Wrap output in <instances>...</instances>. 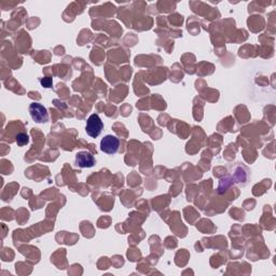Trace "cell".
I'll return each instance as SVG.
<instances>
[{"label": "cell", "mask_w": 276, "mask_h": 276, "mask_svg": "<svg viewBox=\"0 0 276 276\" xmlns=\"http://www.w3.org/2000/svg\"><path fill=\"white\" fill-rule=\"evenodd\" d=\"M103 129H104V123L100 116L96 115V113H93L86 121V131L87 133V135H90L93 138H96L101 134Z\"/></svg>", "instance_id": "cell-1"}, {"label": "cell", "mask_w": 276, "mask_h": 276, "mask_svg": "<svg viewBox=\"0 0 276 276\" xmlns=\"http://www.w3.org/2000/svg\"><path fill=\"white\" fill-rule=\"evenodd\" d=\"M120 140L116 136L107 135L101 141V149L107 155H115L119 149Z\"/></svg>", "instance_id": "cell-2"}, {"label": "cell", "mask_w": 276, "mask_h": 276, "mask_svg": "<svg viewBox=\"0 0 276 276\" xmlns=\"http://www.w3.org/2000/svg\"><path fill=\"white\" fill-rule=\"evenodd\" d=\"M29 113H31L33 120L36 121L37 123H44L49 119V115L46 107H43L40 104H32V105L29 106Z\"/></svg>", "instance_id": "cell-3"}, {"label": "cell", "mask_w": 276, "mask_h": 276, "mask_svg": "<svg viewBox=\"0 0 276 276\" xmlns=\"http://www.w3.org/2000/svg\"><path fill=\"white\" fill-rule=\"evenodd\" d=\"M76 164L81 167V169H86V167H92L95 164V159L90 152L82 151L79 152L76 155Z\"/></svg>", "instance_id": "cell-4"}, {"label": "cell", "mask_w": 276, "mask_h": 276, "mask_svg": "<svg viewBox=\"0 0 276 276\" xmlns=\"http://www.w3.org/2000/svg\"><path fill=\"white\" fill-rule=\"evenodd\" d=\"M16 141L19 147H23L28 144L29 137L27 134H25V133H19V134H17L16 137Z\"/></svg>", "instance_id": "cell-5"}]
</instances>
